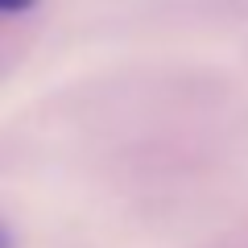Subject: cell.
<instances>
[{"label": "cell", "instance_id": "2", "mask_svg": "<svg viewBox=\"0 0 248 248\" xmlns=\"http://www.w3.org/2000/svg\"><path fill=\"white\" fill-rule=\"evenodd\" d=\"M0 248H13V236H9L4 228H0Z\"/></svg>", "mask_w": 248, "mask_h": 248}, {"label": "cell", "instance_id": "1", "mask_svg": "<svg viewBox=\"0 0 248 248\" xmlns=\"http://www.w3.org/2000/svg\"><path fill=\"white\" fill-rule=\"evenodd\" d=\"M33 0H0V17H13V13H25Z\"/></svg>", "mask_w": 248, "mask_h": 248}]
</instances>
